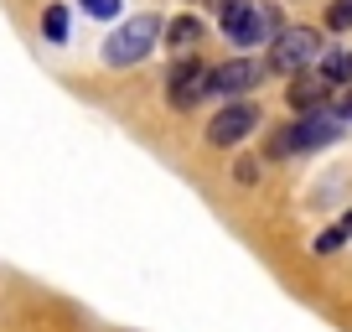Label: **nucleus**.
I'll return each instance as SVG.
<instances>
[{
    "label": "nucleus",
    "mask_w": 352,
    "mask_h": 332,
    "mask_svg": "<svg viewBox=\"0 0 352 332\" xmlns=\"http://www.w3.org/2000/svg\"><path fill=\"white\" fill-rule=\"evenodd\" d=\"M321 57V37L306 32V26H285V32H275V42H270V68L275 73H296V68L316 63Z\"/></svg>",
    "instance_id": "3"
},
{
    "label": "nucleus",
    "mask_w": 352,
    "mask_h": 332,
    "mask_svg": "<svg viewBox=\"0 0 352 332\" xmlns=\"http://www.w3.org/2000/svg\"><path fill=\"white\" fill-rule=\"evenodd\" d=\"M254 125H259V110H254V104H243V99H233V104H223V114L208 125V141H212V145H233V141H243Z\"/></svg>",
    "instance_id": "7"
},
{
    "label": "nucleus",
    "mask_w": 352,
    "mask_h": 332,
    "mask_svg": "<svg viewBox=\"0 0 352 332\" xmlns=\"http://www.w3.org/2000/svg\"><path fill=\"white\" fill-rule=\"evenodd\" d=\"M331 114H337V120H342V125H347V120H352V89H347V94H342V104H337V110H331Z\"/></svg>",
    "instance_id": "15"
},
{
    "label": "nucleus",
    "mask_w": 352,
    "mask_h": 332,
    "mask_svg": "<svg viewBox=\"0 0 352 332\" xmlns=\"http://www.w3.org/2000/svg\"><path fill=\"white\" fill-rule=\"evenodd\" d=\"M342 135V120L331 110H311L280 135V151H316V145H331Z\"/></svg>",
    "instance_id": "4"
},
{
    "label": "nucleus",
    "mask_w": 352,
    "mask_h": 332,
    "mask_svg": "<svg viewBox=\"0 0 352 332\" xmlns=\"http://www.w3.org/2000/svg\"><path fill=\"white\" fill-rule=\"evenodd\" d=\"M155 42H161V16H155V11L130 16L120 32H109V42H104V63H109V68H135L140 57H151Z\"/></svg>",
    "instance_id": "1"
},
{
    "label": "nucleus",
    "mask_w": 352,
    "mask_h": 332,
    "mask_svg": "<svg viewBox=\"0 0 352 332\" xmlns=\"http://www.w3.org/2000/svg\"><path fill=\"white\" fill-rule=\"evenodd\" d=\"M327 26H331V32H347V26H352V0H331V6H327Z\"/></svg>",
    "instance_id": "13"
},
{
    "label": "nucleus",
    "mask_w": 352,
    "mask_h": 332,
    "mask_svg": "<svg viewBox=\"0 0 352 332\" xmlns=\"http://www.w3.org/2000/svg\"><path fill=\"white\" fill-rule=\"evenodd\" d=\"M321 99H327V83H321V78H306V83L290 89V104H296V110H321Z\"/></svg>",
    "instance_id": "10"
},
{
    "label": "nucleus",
    "mask_w": 352,
    "mask_h": 332,
    "mask_svg": "<svg viewBox=\"0 0 352 332\" xmlns=\"http://www.w3.org/2000/svg\"><path fill=\"white\" fill-rule=\"evenodd\" d=\"M202 94H208V68H202L197 57H187V63H176V68H171V78H166V104L187 114L192 104L202 99Z\"/></svg>",
    "instance_id": "6"
},
{
    "label": "nucleus",
    "mask_w": 352,
    "mask_h": 332,
    "mask_svg": "<svg viewBox=\"0 0 352 332\" xmlns=\"http://www.w3.org/2000/svg\"><path fill=\"white\" fill-rule=\"evenodd\" d=\"M316 63H321V83L327 89L331 83H352V52H321Z\"/></svg>",
    "instance_id": "9"
},
{
    "label": "nucleus",
    "mask_w": 352,
    "mask_h": 332,
    "mask_svg": "<svg viewBox=\"0 0 352 332\" xmlns=\"http://www.w3.org/2000/svg\"><path fill=\"white\" fill-rule=\"evenodd\" d=\"M83 11L104 21V16H120V0H83Z\"/></svg>",
    "instance_id": "14"
},
{
    "label": "nucleus",
    "mask_w": 352,
    "mask_h": 332,
    "mask_svg": "<svg viewBox=\"0 0 352 332\" xmlns=\"http://www.w3.org/2000/svg\"><path fill=\"white\" fill-rule=\"evenodd\" d=\"M42 32H47V42H67V32H73V21H67V6H52V11L42 16Z\"/></svg>",
    "instance_id": "11"
},
{
    "label": "nucleus",
    "mask_w": 352,
    "mask_h": 332,
    "mask_svg": "<svg viewBox=\"0 0 352 332\" xmlns=\"http://www.w3.org/2000/svg\"><path fill=\"white\" fill-rule=\"evenodd\" d=\"M161 32H166V42L182 47V52H192V47L202 42V21H197V16H176V21L161 26Z\"/></svg>",
    "instance_id": "8"
},
{
    "label": "nucleus",
    "mask_w": 352,
    "mask_h": 332,
    "mask_svg": "<svg viewBox=\"0 0 352 332\" xmlns=\"http://www.w3.org/2000/svg\"><path fill=\"white\" fill-rule=\"evenodd\" d=\"M347 234H352V213L342 223H331L327 234H316V255H331V249H342V244H347Z\"/></svg>",
    "instance_id": "12"
},
{
    "label": "nucleus",
    "mask_w": 352,
    "mask_h": 332,
    "mask_svg": "<svg viewBox=\"0 0 352 332\" xmlns=\"http://www.w3.org/2000/svg\"><path fill=\"white\" fill-rule=\"evenodd\" d=\"M275 32H280V21L270 6H259V0H223V37L233 47H259Z\"/></svg>",
    "instance_id": "2"
},
{
    "label": "nucleus",
    "mask_w": 352,
    "mask_h": 332,
    "mask_svg": "<svg viewBox=\"0 0 352 332\" xmlns=\"http://www.w3.org/2000/svg\"><path fill=\"white\" fill-rule=\"evenodd\" d=\"M264 78V68L254 63V57H233V63H223V68H208V94H218V99H243V94L254 89Z\"/></svg>",
    "instance_id": "5"
}]
</instances>
